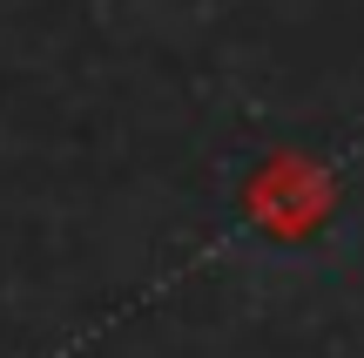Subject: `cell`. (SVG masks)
I'll return each instance as SVG.
<instances>
[{"instance_id":"1","label":"cell","mask_w":364,"mask_h":358,"mask_svg":"<svg viewBox=\"0 0 364 358\" xmlns=\"http://www.w3.org/2000/svg\"><path fill=\"white\" fill-rule=\"evenodd\" d=\"M236 203H243V216L263 230V237L304 243V237H317V230L331 223V210H338V176H331L317 156L277 149V156H263L257 169H250V183H243Z\"/></svg>"}]
</instances>
